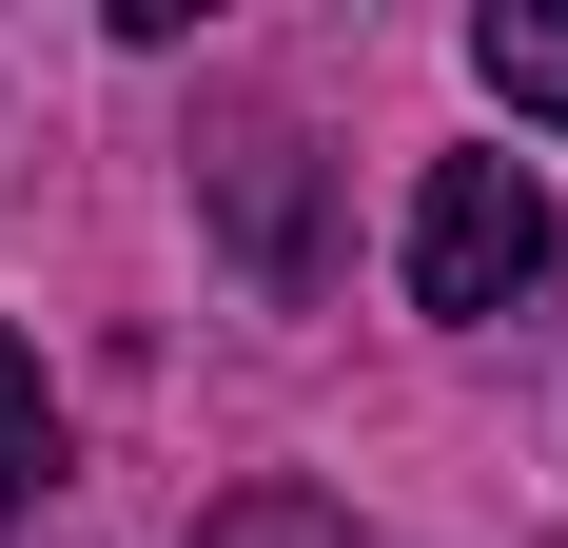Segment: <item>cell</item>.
<instances>
[{
	"label": "cell",
	"instance_id": "obj_3",
	"mask_svg": "<svg viewBox=\"0 0 568 548\" xmlns=\"http://www.w3.org/2000/svg\"><path fill=\"white\" fill-rule=\"evenodd\" d=\"M470 79H490L510 118H549V138H568V20H549V0H490V20H470Z\"/></svg>",
	"mask_w": 568,
	"mask_h": 548
},
{
	"label": "cell",
	"instance_id": "obj_1",
	"mask_svg": "<svg viewBox=\"0 0 568 548\" xmlns=\"http://www.w3.org/2000/svg\"><path fill=\"white\" fill-rule=\"evenodd\" d=\"M549 196H529V158H432L412 176V314H452V333H490V314H529L549 294Z\"/></svg>",
	"mask_w": 568,
	"mask_h": 548
},
{
	"label": "cell",
	"instance_id": "obj_5",
	"mask_svg": "<svg viewBox=\"0 0 568 548\" xmlns=\"http://www.w3.org/2000/svg\"><path fill=\"white\" fill-rule=\"evenodd\" d=\"M196 548H353V509H334V490H216Z\"/></svg>",
	"mask_w": 568,
	"mask_h": 548
},
{
	"label": "cell",
	"instance_id": "obj_4",
	"mask_svg": "<svg viewBox=\"0 0 568 548\" xmlns=\"http://www.w3.org/2000/svg\"><path fill=\"white\" fill-rule=\"evenodd\" d=\"M40 490H59V392H40V353L0 333V529H40Z\"/></svg>",
	"mask_w": 568,
	"mask_h": 548
},
{
	"label": "cell",
	"instance_id": "obj_2",
	"mask_svg": "<svg viewBox=\"0 0 568 548\" xmlns=\"http://www.w3.org/2000/svg\"><path fill=\"white\" fill-rule=\"evenodd\" d=\"M216 216H235V255L275 274V294H294V274H314V216H294V138H275V118H255V138H235V158H216Z\"/></svg>",
	"mask_w": 568,
	"mask_h": 548
}]
</instances>
